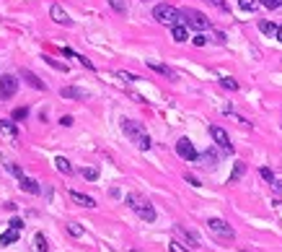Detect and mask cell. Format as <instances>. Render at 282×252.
Returning a JSON list of instances; mask_svg holds the SVG:
<instances>
[{"label":"cell","instance_id":"1","mask_svg":"<svg viewBox=\"0 0 282 252\" xmlns=\"http://www.w3.org/2000/svg\"><path fill=\"white\" fill-rule=\"evenodd\" d=\"M122 133H124V136L130 138L140 151H148V148L153 146V143H150V136H148V130H145L140 122L130 120V117H122Z\"/></svg>","mask_w":282,"mask_h":252},{"label":"cell","instance_id":"2","mask_svg":"<svg viewBox=\"0 0 282 252\" xmlns=\"http://www.w3.org/2000/svg\"><path fill=\"white\" fill-rule=\"evenodd\" d=\"M153 19L163 26H174V24H181V11L174 5H168V3H161V5L153 8Z\"/></svg>","mask_w":282,"mask_h":252},{"label":"cell","instance_id":"3","mask_svg":"<svg viewBox=\"0 0 282 252\" xmlns=\"http://www.w3.org/2000/svg\"><path fill=\"white\" fill-rule=\"evenodd\" d=\"M127 205L140 216L142 221H156V208L150 205V200H145V197H140V195H127Z\"/></svg>","mask_w":282,"mask_h":252},{"label":"cell","instance_id":"4","mask_svg":"<svg viewBox=\"0 0 282 252\" xmlns=\"http://www.w3.org/2000/svg\"><path fill=\"white\" fill-rule=\"evenodd\" d=\"M181 21H184L189 29H194V31L210 29V19H207L202 11H194V8H184V11H181Z\"/></svg>","mask_w":282,"mask_h":252},{"label":"cell","instance_id":"5","mask_svg":"<svg viewBox=\"0 0 282 252\" xmlns=\"http://www.w3.org/2000/svg\"><path fill=\"white\" fill-rule=\"evenodd\" d=\"M207 229H210V234H212V237L223 239V242H231V239H235V231H233V226H231L228 221H223V219H210V221H207Z\"/></svg>","mask_w":282,"mask_h":252},{"label":"cell","instance_id":"6","mask_svg":"<svg viewBox=\"0 0 282 252\" xmlns=\"http://www.w3.org/2000/svg\"><path fill=\"white\" fill-rule=\"evenodd\" d=\"M176 154L184 161H197L199 159V151L194 148V143L189 140V138H179L176 140Z\"/></svg>","mask_w":282,"mask_h":252},{"label":"cell","instance_id":"7","mask_svg":"<svg viewBox=\"0 0 282 252\" xmlns=\"http://www.w3.org/2000/svg\"><path fill=\"white\" fill-rule=\"evenodd\" d=\"M210 136H212V140L220 146L225 154H233V143H231V138H228V133H225L220 125H210Z\"/></svg>","mask_w":282,"mask_h":252},{"label":"cell","instance_id":"8","mask_svg":"<svg viewBox=\"0 0 282 252\" xmlns=\"http://www.w3.org/2000/svg\"><path fill=\"white\" fill-rule=\"evenodd\" d=\"M18 91V78L16 76H3L0 78V99H11Z\"/></svg>","mask_w":282,"mask_h":252},{"label":"cell","instance_id":"9","mask_svg":"<svg viewBox=\"0 0 282 252\" xmlns=\"http://www.w3.org/2000/svg\"><path fill=\"white\" fill-rule=\"evenodd\" d=\"M49 16H52V21H54V24H62V26H72V19L68 16V11H65V8H62V5H57V3H54V5L49 8Z\"/></svg>","mask_w":282,"mask_h":252},{"label":"cell","instance_id":"10","mask_svg":"<svg viewBox=\"0 0 282 252\" xmlns=\"http://www.w3.org/2000/svg\"><path fill=\"white\" fill-rule=\"evenodd\" d=\"M60 96H62V99H80V102L91 99V94L86 91V88H75V86H65V88H60Z\"/></svg>","mask_w":282,"mask_h":252},{"label":"cell","instance_id":"11","mask_svg":"<svg viewBox=\"0 0 282 252\" xmlns=\"http://www.w3.org/2000/svg\"><path fill=\"white\" fill-rule=\"evenodd\" d=\"M18 187H21L24 193H29V195H42V187H39V182L36 179H31V177H18Z\"/></svg>","mask_w":282,"mask_h":252},{"label":"cell","instance_id":"12","mask_svg":"<svg viewBox=\"0 0 282 252\" xmlns=\"http://www.w3.org/2000/svg\"><path fill=\"white\" fill-rule=\"evenodd\" d=\"M21 78L26 81V84L29 86H34V88H39V91H44V88H47V84H44V81L36 76V73H31L29 68H21Z\"/></svg>","mask_w":282,"mask_h":252},{"label":"cell","instance_id":"13","mask_svg":"<svg viewBox=\"0 0 282 252\" xmlns=\"http://www.w3.org/2000/svg\"><path fill=\"white\" fill-rule=\"evenodd\" d=\"M0 133L11 140H18V128H16V120H3L0 117Z\"/></svg>","mask_w":282,"mask_h":252},{"label":"cell","instance_id":"14","mask_svg":"<svg viewBox=\"0 0 282 252\" xmlns=\"http://www.w3.org/2000/svg\"><path fill=\"white\" fill-rule=\"evenodd\" d=\"M70 200L78 203V205H83V208H96V200H94V197H91V195H83V193H75V190L70 193Z\"/></svg>","mask_w":282,"mask_h":252},{"label":"cell","instance_id":"15","mask_svg":"<svg viewBox=\"0 0 282 252\" xmlns=\"http://www.w3.org/2000/svg\"><path fill=\"white\" fill-rule=\"evenodd\" d=\"M197 161H199V164H202L205 169H212V167H217V154H215L212 148H207L205 154H199Z\"/></svg>","mask_w":282,"mask_h":252},{"label":"cell","instance_id":"16","mask_svg":"<svg viewBox=\"0 0 282 252\" xmlns=\"http://www.w3.org/2000/svg\"><path fill=\"white\" fill-rule=\"evenodd\" d=\"M171 37H174V42H187L189 39V31H187V26L184 24H174L171 26Z\"/></svg>","mask_w":282,"mask_h":252},{"label":"cell","instance_id":"17","mask_svg":"<svg viewBox=\"0 0 282 252\" xmlns=\"http://www.w3.org/2000/svg\"><path fill=\"white\" fill-rule=\"evenodd\" d=\"M145 62H148V68L156 70V73L166 76V78H176V73H174V70H171L168 65H161V62H156V60H145Z\"/></svg>","mask_w":282,"mask_h":252},{"label":"cell","instance_id":"18","mask_svg":"<svg viewBox=\"0 0 282 252\" xmlns=\"http://www.w3.org/2000/svg\"><path fill=\"white\" fill-rule=\"evenodd\" d=\"M18 237H21V229H8L3 237H0V247H8V245H13V242H18Z\"/></svg>","mask_w":282,"mask_h":252},{"label":"cell","instance_id":"19","mask_svg":"<svg viewBox=\"0 0 282 252\" xmlns=\"http://www.w3.org/2000/svg\"><path fill=\"white\" fill-rule=\"evenodd\" d=\"M243 174H246V164H243V161H235L233 172H231V177H228V185H235Z\"/></svg>","mask_w":282,"mask_h":252},{"label":"cell","instance_id":"20","mask_svg":"<svg viewBox=\"0 0 282 252\" xmlns=\"http://www.w3.org/2000/svg\"><path fill=\"white\" fill-rule=\"evenodd\" d=\"M54 167H57L60 174H72V164H70L65 156H57V159H54Z\"/></svg>","mask_w":282,"mask_h":252},{"label":"cell","instance_id":"21","mask_svg":"<svg viewBox=\"0 0 282 252\" xmlns=\"http://www.w3.org/2000/svg\"><path fill=\"white\" fill-rule=\"evenodd\" d=\"M176 229H179V234H181V237H184L192 247H199V237H197L194 231H189V229H184V226H176Z\"/></svg>","mask_w":282,"mask_h":252},{"label":"cell","instance_id":"22","mask_svg":"<svg viewBox=\"0 0 282 252\" xmlns=\"http://www.w3.org/2000/svg\"><path fill=\"white\" fill-rule=\"evenodd\" d=\"M259 31L267 34V37H277V24H272V21H259Z\"/></svg>","mask_w":282,"mask_h":252},{"label":"cell","instance_id":"23","mask_svg":"<svg viewBox=\"0 0 282 252\" xmlns=\"http://www.w3.org/2000/svg\"><path fill=\"white\" fill-rule=\"evenodd\" d=\"M34 245H36V247H34L36 252H49V242L44 239V234H42V231L34 237Z\"/></svg>","mask_w":282,"mask_h":252},{"label":"cell","instance_id":"24","mask_svg":"<svg viewBox=\"0 0 282 252\" xmlns=\"http://www.w3.org/2000/svg\"><path fill=\"white\" fill-rule=\"evenodd\" d=\"M44 62H47V65H52L54 70H60V73H68V65H65V62L54 60V57H49V55H44Z\"/></svg>","mask_w":282,"mask_h":252},{"label":"cell","instance_id":"25","mask_svg":"<svg viewBox=\"0 0 282 252\" xmlns=\"http://www.w3.org/2000/svg\"><path fill=\"white\" fill-rule=\"evenodd\" d=\"M220 86L228 88V91H238V81L231 78V76H223V78H220Z\"/></svg>","mask_w":282,"mask_h":252},{"label":"cell","instance_id":"26","mask_svg":"<svg viewBox=\"0 0 282 252\" xmlns=\"http://www.w3.org/2000/svg\"><path fill=\"white\" fill-rule=\"evenodd\" d=\"M80 177L94 182V179H98V169H96V167H83V169H80Z\"/></svg>","mask_w":282,"mask_h":252},{"label":"cell","instance_id":"27","mask_svg":"<svg viewBox=\"0 0 282 252\" xmlns=\"http://www.w3.org/2000/svg\"><path fill=\"white\" fill-rule=\"evenodd\" d=\"M238 8H241V11H246V13H254L259 8V3H257V0H241Z\"/></svg>","mask_w":282,"mask_h":252},{"label":"cell","instance_id":"28","mask_svg":"<svg viewBox=\"0 0 282 252\" xmlns=\"http://www.w3.org/2000/svg\"><path fill=\"white\" fill-rule=\"evenodd\" d=\"M26 117H29V107H16L13 110V120L16 122H24Z\"/></svg>","mask_w":282,"mask_h":252},{"label":"cell","instance_id":"29","mask_svg":"<svg viewBox=\"0 0 282 252\" xmlns=\"http://www.w3.org/2000/svg\"><path fill=\"white\" fill-rule=\"evenodd\" d=\"M259 174L264 177V179H267L269 185H275V182H277V177H275V172H272L269 167H261V169H259Z\"/></svg>","mask_w":282,"mask_h":252},{"label":"cell","instance_id":"30","mask_svg":"<svg viewBox=\"0 0 282 252\" xmlns=\"http://www.w3.org/2000/svg\"><path fill=\"white\" fill-rule=\"evenodd\" d=\"M109 5H112L117 13H127V0H109Z\"/></svg>","mask_w":282,"mask_h":252},{"label":"cell","instance_id":"31","mask_svg":"<svg viewBox=\"0 0 282 252\" xmlns=\"http://www.w3.org/2000/svg\"><path fill=\"white\" fill-rule=\"evenodd\" d=\"M68 234L70 237H83V226L80 224H68Z\"/></svg>","mask_w":282,"mask_h":252},{"label":"cell","instance_id":"32","mask_svg":"<svg viewBox=\"0 0 282 252\" xmlns=\"http://www.w3.org/2000/svg\"><path fill=\"white\" fill-rule=\"evenodd\" d=\"M8 172H11V174H16V177H24V172H21V167H18V164H13V161H8Z\"/></svg>","mask_w":282,"mask_h":252},{"label":"cell","instance_id":"33","mask_svg":"<svg viewBox=\"0 0 282 252\" xmlns=\"http://www.w3.org/2000/svg\"><path fill=\"white\" fill-rule=\"evenodd\" d=\"M261 5L269 8V11H277V8H282V0H264Z\"/></svg>","mask_w":282,"mask_h":252},{"label":"cell","instance_id":"34","mask_svg":"<svg viewBox=\"0 0 282 252\" xmlns=\"http://www.w3.org/2000/svg\"><path fill=\"white\" fill-rule=\"evenodd\" d=\"M168 252H189V250L181 245V242H171V245H168Z\"/></svg>","mask_w":282,"mask_h":252},{"label":"cell","instance_id":"35","mask_svg":"<svg viewBox=\"0 0 282 252\" xmlns=\"http://www.w3.org/2000/svg\"><path fill=\"white\" fill-rule=\"evenodd\" d=\"M117 76H119L122 81H127V84H132V81H138V76H132V73H124V70H117Z\"/></svg>","mask_w":282,"mask_h":252},{"label":"cell","instance_id":"36","mask_svg":"<svg viewBox=\"0 0 282 252\" xmlns=\"http://www.w3.org/2000/svg\"><path fill=\"white\" fill-rule=\"evenodd\" d=\"M60 125H62V128H72V125H75V120H72L70 114H65V117L60 120Z\"/></svg>","mask_w":282,"mask_h":252},{"label":"cell","instance_id":"37","mask_svg":"<svg viewBox=\"0 0 282 252\" xmlns=\"http://www.w3.org/2000/svg\"><path fill=\"white\" fill-rule=\"evenodd\" d=\"M192 42L197 44V47H205V44H207V37H205V34H197V37H194Z\"/></svg>","mask_w":282,"mask_h":252},{"label":"cell","instance_id":"38","mask_svg":"<svg viewBox=\"0 0 282 252\" xmlns=\"http://www.w3.org/2000/svg\"><path fill=\"white\" fill-rule=\"evenodd\" d=\"M184 179H187V182H189V185H192V187H202V182H199V179H197V177H192V174H187Z\"/></svg>","mask_w":282,"mask_h":252},{"label":"cell","instance_id":"39","mask_svg":"<svg viewBox=\"0 0 282 252\" xmlns=\"http://www.w3.org/2000/svg\"><path fill=\"white\" fill-rule=\"evenodd\" d=\"M210 3L215 8H220V11H228V3H225V0H210Z\"/></svg>","mask_w":282,"mask_h":252},{"label":"cell","instance_id":"40","mask_svg":"<svg viewBox=\"0 0 282 252\" xmlns=\"http://www.w3.org/2000/svg\"><path fill=\"white\" fill-rule=\"evenodd\" d=\"M11 226H13V229H24V221L18 219V216H13V219H11Z\"/></svg>","mask_w":282,"mask_h":252},{"label":"cell","instance_id":"41","mask_svg":"<svg viewBox=\"0 0 282 252\" xmlns=\"http://www.w3.org/2000/svg\"><path fill=\"white\" fill-rule=\"evenodd\" d=\"M215 42L217 44H225V34L223 31H215Z\"/></svg>","mask_w":282,"mask_h":252},{"label":"cell","instance_id":"42","mask_svg":"<svg viewBox=\"0 0 282 252\" xmlns=\"http://www.w3.org/2000/svg\"><path fill=\"white\" fill-rule=\"evenodd\" d=\"M277 39H280V42H282V24H280V26H277Z\"/></svg>","mask_w":282,"mask_h":252},{"label":"cell","instance_id":"43","mask_svg":"<svg viewBox=\"0 0 282 252\" xmlns=\"http://www.w3.org/2000/svg\"><path fill=\"white\" fill-rule=\"evenodd\" d=\"M275 187H277V190L282 193V179H277V182H275Z\"/></svg>","mask_w":282,"mask_h":252},{"label":"cell","instance_id":"44","mask_svg":"<svg viewBox=\"0 0 282 252\" xmlns=\"http://www.w3.org/2000/svg\"><path fill=\"white\" fill-rule=\"evenodd\" d=\"M275 205H280V208H282V200H275Z\"/></svg>","mask_w":282,"mask_h":252},{"label":"cell","instance_id":"45","mask_svg":"<svg viewBox=\"0 0 282 252\" xmlns=\"http://www.w3.org/2000/svg\"><path fill=\"white\" fill-rule=\"evenodd\" d=\"M142 3H150V0H142Z\"/></svg>","mask_w":282,"mask_h":252},{"label":"cell","instance_id":"46","mask_svg":"<svg viewBox=\"0 0 282 252\" xmlns=\"http://www.w3.org/2000/svg\"><path fill=\"white\" fill-rule=\"evenodd\" d=\"M241 252H249V250H241Z\"/></svg>","mask_w":282,"mask_h":252}]
</instances>
